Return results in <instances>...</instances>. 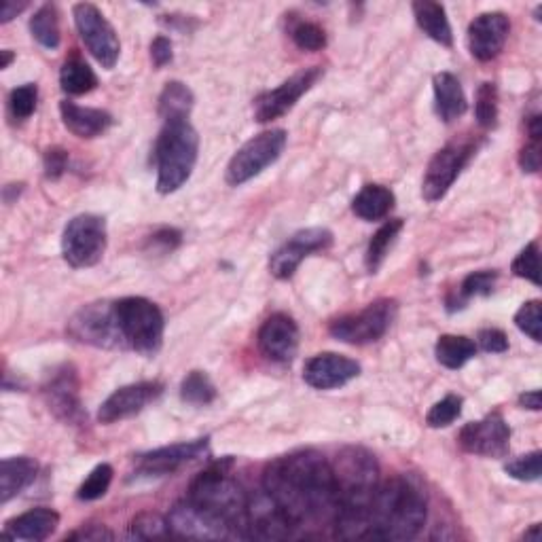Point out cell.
<instances>
[{
  "label": "cell",
  "mask_w": 542,
  "mask_h": 542,
  "mask_svg": "<svg viewBox=\"0 0 542 542\" xmlns=\"http://www.w3.org/2000/svg\"><path fill=\"white\" fill-rule=\"evenodd\" d=\"M263 490L293 521L295 530L327 526L337 513V485L333 464L314 449L293 451L269 462L263 473Z\"/></svg>",
  "instance_id": "obj_1"
},
{
  "label": "cell",
  "mask_w": 542,
  "mask_h": 542,
  "mask_svg": "<svg viewBox=\"0 0 542 542\" xmlns=\"http://www.w3.org/2000/svg\"><path fill=\"white\" fill-rule=\"evenodd\" d=\"M337 485L335 536L343 540L369 538V517L379 487V464L371 451L346 447L333 464Z\"/></svg>",
  "instance_id": "obj_2"
},
{
  "label": "cell",
  "mask_w": 542,
  "mask_h": 542,
  "mask_svg": "<svg viewBox=\"0 0 542 542\" xmlns=\"http://www.w3.org/2000/svg\"><path fill=\"white\" fill-rule=\"evenodd\" d=\"M428 517L424 494L411 481L392 477L379 483L369 517V538L411 540L422 532Z\"/></svg>",
  "instance_id": "obj_3"
},
{
  "label": "cell",
  "mask_w": 542,
  "mask_h": 542,
  "mask_svg": "<svg viewBox=\"0 0 542 542\" xmlns=\"http://www.w3.org/2000/svg\"><path fill=\"white\" fill-rule=\"evenodd\" d=\"M231 464L233 460L225 458L202 471L191 481L187 498L214 519H219L233 536L246 538L248 496L240 483L229 475Z\"/></svg>",
  "instance_id": "obj_4"
},
{
  "label": "cell",
  "mask_w": 542,
  "mask_h": 542,
  "mask_svg": "<svg viewBox=\"0 0 542 542\" xmlns=\"http://www.w3.org/2000/svg\"><path fill=\"white\" fill-rule=\"evenodd\" d=\"M197 153H200V136H197L189 119L168 121L164 125L153 151L157 191L161 195H170L187 183L195 170Z\"/></svg>",
  "instance_id": "obj_5"
},
{
  "label": "cell",
  "mask_w": 542,
  "mask_h": 542,
  "mask_svg": "<svg viewBox=\"0 0 542 542\" xmlns=\"http://www.w3.org/2000/svg\"><path fill=\"white\" fill-rule=\"evenodd\" d=\"M115 318L125 348L142 356H155L161 350L166 318L157 303L144 297H123L115 301Z\"/></svg>",
  "instance_id": "obj_6"
},
{
  "label": "cell",
  "mask_w": 542,
  "mask_h": 542,
  "mask_svg": "<svg viewBox=\"0 0 542 542\" xmlns=\"http://www.w3.org/2000/svg\"><path fill=\"white\" fill-rule=\"evenodd\" d=\"M106 221L98 214H79L62 233V257L75 269L94 267L106 252Z\"/></svg>",
  "instance_id": "obj_7"
},
{
  "label": "cell",
  "mask_w": 542,
  "mask_h": 542,
  "mask_svg": "<svg viewBox=\"0 0 542 542\" xmlns=\"http://www.w3.org/2000/svg\"><path fill=\"white\" fill-rule=\"evenodd\" d=\"M286 138L288 136L284 130H267L242 144L227 166V185L240 187L259 176L271 164H276L286 149Z\"/></svg>",
  "instance_id": "obj_8"
},
{
  "label": "cell",
  "mask_w": 542,
  "mask_h": 542,
  "mask_svg": "<svg viewBox=\"0 0 542 542\" xmlns=\"http://www.w3.org/2000/svg\"><path fill=\"white\" fill-rule=\"evenodd\" d=\"M396 318V301L394 299H377L369 303L365 310L356 314L341 316L331 322L329 333L350 346H367L382 339Z\"/></svg>",
  "instance_id": "obj_9"
},
{
  "label": "cell",
  "mask_w": 542,
  "mask_h": 542,
  "mask_svg": "<svg viewBox=\"0 0 542 542\" xmlns=\"http://www.w3.org/2000/svg\"><path fill=\"white\" fill-rule=\"evenodd\" d=\"M68 335L87 346L117 350L125 348L119 324L115 318V301H96L83 305L81 310L68 320Z\"/></svg>",
  "instance_id": "obj_10"
},
{
  "label": "cell",
  "mask_w": 542,
  "mask_h": 542,
  "mask_svg": "<svg viewBox=\"0 0 542 542\" xmlns=\"http://www.w3.org/2000/svg\"><path fill=\"white\" fill-rule=\"evenodd\" d=\"M72 15H75V24L87 51L92 53L102 68L113 70L119 60L121 43L111 22L92 3L75 5L72 7Z\"/></svg>",
  "instance_id": "obj_11"
},
{
  "label": "cell",
  "mask_w": 542,
  "mask_h": 542,
  "mask_svg": "<svg viewBox=\"0 0 542 542\" xmlns=\"http://www.w3.org/2000/svg\"><path fill=\"white\" fill-rule=\"evenodd\" d=\"M477 147L473 142H451L447 147L435 153L430 159L428 170L422 180V195L424 200L435 204L441 202L443 197L454 187L456 178L468 166V161L475 155Z\"/></svg>",
  "instance_id": "obj_12"
},
{
  "label": "cell",
  "mask_w": 542,
  "mask_h": 542,
  "mask_svg": "<svg viewBox=\"0 0 542 542\" xmlns=\"http://www.w3.org/2000/svg\"><path fill=\"white\" fill-rule=\"evenodd\" d=\"M333 233L324 227H310L293 233L274 255L269 257V271L276 280H291L303 259L314 252L331 248Z\"/></svg>",
  "instance_id": "obj_13"
},
{
  "label": "cell",
  "mask_w": 542,
  "mask_h": 542,
  "mask_svg": "<svg viewBox=\"0 0 542 542\" xmlns=\"http://www.w3.org/2000/svg\"><path fill=\"white\" fill-rule=\"evenodd\" d=\"M466 454L483 458H504L511 449V428L500 411L487 413L483 420L466 424L458 437Z\"/></svg>",
  "instance_id": "obj_14"
},
{
  "label": "cell",
  "mask_w": 542,
  "mask_h": 542,
  "mask_svg": "<svg viewBox=\"0 0 542 542\" xmlns=\"http://www.w3.org/2000/svg\"><path fill=\"white\" fill-rule=\"evenodd\" d=\"M320 77H322L320 66L305 68L299 70L291 79H286L280 87L259 94L255 100V119L259 123H269L284 117L299 102L303 94L310 92Z\"/></svg>",
  "instance_id": "obj_15"
},
{
  "label": "cell",
  "mask_w": 542,
  "mask_h": 542,
  "mask_svg": "<svg viewBox=\"0 0 542 542\" xmlns=\"http://www.w3.org/2000/svg\"><path fill=\"white\" fill-rule=\"evenodd\" d=\"M208 451H210L208 437L157 447L153 451H147V454L138 456L136 473L138 477H166L176 473L180 466L202 460L204 456H208Z\"/></svg>",
  "instance_id": "obj_16"
},
{
  "label": "cell",
  "mask_w": 542,
  "mask_h": 542,
  "mask_svg": "<svg viewBox=\"0 0 542 542\" xmlns=\"http://www.w3.org/2000/svg\"><path fill=\"white\" fill-rule=\"evenodd\" d=\"M43 396L49 411L58 420L66 424L83 422V405H81V384L77 369L72 365H62L53 371L43 386Z\"/></svg>",
  "instance_id": "obj_17"
},
{
  "label": "cell",
  "mask_w": 542,
  "mask_h": 542,
  "mask_svg": "<svg viewBox=\"0 0 542 542\" xmlns=\"http://www.w3.org/2000/svg\"><path fill=\"white\" fill-rule=\"evenodd\" d=\"M295 534L293 521L278 507V502L265 490L248 496L246 509V538L284 540Z\"/></svg>",
  "instance_id": "obj_18"
},
{
  "label": "cell",
  "mask_w": 542,
  "mask_h": 542,
  "mask_svg": "<svg viewBox=\"0 0 542 542\" xmlns=\"http://www.w3.org/2000/svg\"><path fill=\"white\" fill-rule=\"evenodd\" d=\"M164 394L161 382H138L115 390L98 409L100 424H115L128 420L155 403Z\"/></svg>",
  "instance_id": "obj_19"
},
{
  "label": "cell",
  "mask_w": 542,
  "mask_h": 542,
  "mask_svg": "<svg viewBox=\"0 0 542 542\" xmlns=\"http://www.w3.org/2000/svg\"><path fill=\"white\" fill-rule=\"evenodd\" d=\"M509 32L511 22L502 11L481 13L475 17L471 26H468V49H471L473 58L479 62L496 60L504 45H507Z\"/></svg>",
  "instance_id": "obj_20"
},
{
  "label": "cell",
  "mask_w": 542,
  "mask_h": 542,
  "mask_svg": "<svg viewBox=\"0 0 542 542\" xmlns=\"http://www.w3.org/2000/svg\"><path fill=\"white\" fill-rule=\"evenodd\" d=\"M360 375V365L354 358L335 354V352H322L312 356L303 365V379L307 386L314 390H335L350 384L352 379Z\"/></svg>",
  "instance_id": "obj_21"
},
{
  "label": "cell",
  "mask_w": 542,
  "mask_h": 542,
  "mask_svg": "<svg viewBox=\"0 0 542 542\" xmlns=\"http://www.w3.org/2000/svg\"><path fill=\"white\" fill-rule=\"evenodd\" d=\"M259 350L265 358L274 360V363L286 365L297 356L299 350V327L297 322L284 314H271L259 329L257 335Z\"/></svg>",
  "instance_id": "obj_22"
},
{
  "label": "cell",
  "mask_w": 542,
  "mask_h": 542,
  "mask_svg": "<svg viewBox=\"0 0 542 542\" xmlns=\"http://www.w3.org/2000/svg\"><path fill=\"white\" fill-rule=\"evenodd\" d=\"M170 532L180 538H200V540H219L233 536L231 530L219 519L208 515L204 509L197 507L189 498L174 504L168 515Z\"/></svg>",
  "instance_id": "obj_23"
},
{
  "label": "cell",
  "mask_w": 542,
  "mask_h": 542,
  "mask_svg": "<svg viewBox=\"0 0 542 542\" xmlns=\"http://www.w3.org/2000/svg\"><path fill=\"white\" fill-rule=\"evenodd\" d=\"M60 113L62 121L66 125V130L75 134L77 138H98L104 132L113 128V115L108 111H102V108H89V106H79L70 100L60 102Z\"/></svg>",
  "instance_id": "obj_24"
},
{
  "label": "cell",
  "mask_w": 542,
  "mask_h": 542,
  "mask_svg": "<svg viewBox=\"0 0 542 542\" xmlns=\"http://www.w3.org/2000/svg\"><path fill=\"white\" fill-rule=\"evenodd\" d=\"M60 526V515L51 509H32L24 515L9 519L3 528V536L11 540L41 542L47 540Z\"/></svg>",
  "instance_id": "obj_25"
},
{
  "label": "cell",
  "mask_w": 542,
  "mask_h": 542,
  "mask_svg": "<svg viewBox=\"0 0 542 542\" xmlns=\"http://www.w3.org/2000/svg\"><path fill=\"white\" fill-rule=\"evenodd\" d=\"M39 475V464L28 456L5 458L0 464V502L7 504Z\"/></svg>",
  "instance_id": "obj_26"
},
{
  "label": "cell",
  "mask_w": 542,
  "mask_h": 542,
  "mask_svg": "<svg viewBox=\"0 0 542 542\" xmlns=\"http://www.w3.org/2000/svg\"><path fill=\"white\" fill-rule=\"evenodd\" d=\"M432 87H435L437 115L445 123L456 121L466 113L468 102L456 75H451V72H439V75H435V81H432Z\"/></svg>",
  "instance_id": "obj_27"
},
{
  "label": "cell",
  "mask_w": 542,
  "mask_h": 542,
  "mask_svg": "<svg viewBox=\"0 0 542 542\" xmlns=\"http://www.w3.org/2000/svg\"><path fill=\"white\" fill-rule=\"evenodd\" d=\"M396 197L384 185H365L352 200V212L363 221H382L394 208Z\"/></svg>",
  "instance_id": "obj_28"
},
{
  "label": "cell",
  "mask_w": 542,
  "mask_h": 542,
  "mask_svg": "<svg viewBox=\"0 0 542 542\" xmlns=\"http://www.w3.org/2000/svg\"><path fill=\"white\" fill-rule=\"evenodd\" d=\"M411 9L415 15V22H418V26L432 41L443 47L454 45V32H451L443 5L430 3V0H420V3H413Z\"/></svg>",
  "instance_id": "obj_29"
},
{
  "label": "cell",
  "mask_w": 542,
  "mask_h": 542,
  "mask_svg": "<svg viewBox=\"0 0 542 542\" xmlns=\"http://www.w3.org/2000/svg\"><path fill=\"white\" fill-rule=\"evenodd\" d=\"M193 104H195V96H193L191 89L180 81H170V83H166L164 92H161V96H159L157 111H159V117L164 119L166 123L168 121H185V119H189V115L193 111Z\"/></svg>",
  "instance_id": "obj_30"
},
{
  "label": "cell",
  "mask_w": 542,
  "mask_h": 542,
  "mask_svg": "<svg viewBox=\"0 0 542 542\" xmlns=\"http://www.w3.org/2000/svg\"><path fill=\"white\" fill-rule=\"evenodd\" d=\"M496 280H498V271L494 269H483V271H473V274H468L462 280L458 293L447 299V310L456 312L466 307V303L475 297H490L494 293Z\"/></svg>",
  "instance_id": "obj_31"
},
{
  "label": "cell",
  "mask_w": 542,
  "mask_h": 542,
  "mask_svg": "<svg viewBox=\"0 0 542 542\" xmlns=\"http://www.w3.org/2000/svg\"><path fill=\"white\" fill-rule=\"evenodd\" d=\"M477 350V343L464 335H441L435 346V356L445 369L458 371L477 356Z\"/></svg>",
  "instance_id": "obj_32"
},
{
  "label": "cell",
  "mask_w": 542,
  "mask_h": 542,
  "mask_svg": "<svg viewBox=\"0 0 542 542\" xmlns=\"http://www.w3.org/2000/svg\"><path fill=\"white\" fill-rule=\"evenodd\" d=\"M60 85L68 96H83L98 87V77L85 60L72 56L60 70Z\"/></svg>",
  "instance_id": "obj_33"
},
{
  "label": "cell",
  "mask_w": 542,
  "mask_h": 542,
  "mask_svg": "<svg viewBox=\"0 0 542 542\" xmlns=\"http://www.w3.org/2000/svg\"><path fill=\"white\" fill-rule=\"evenodd\" d=\"M401 231H403V221L401 219L388 221L375 231V236L371 238L369 248H367V255H365V265L369 269V274H377V269L382 267V263L386 261L388 250L396 242V238H399Z\"/></svg>",
  "instance_id": "obj_34"
},
{
  "label": "cell",
  "mask_w": 542,
  "mask_h": 542,
  "mask_svg": "<svg viewBox=\"0 0 542 542\" xmlns=\"http://www.w3.org/2000/svg\"><path fill=\"white\" fill-rule=\"evenodd\" d=\"M30 32L36 43L45 49H56L60 45V13L56 5H43L32 15Z\"/></svg>",
  "instance_id": "obj_35"
},
{
  "label": "cell",
  "mask_w": 542,
  "mask_h": 542,
  "mask_svg": "<svg viewBox=\"0 0 542 542\" xmlns=\"http://www.w3.org/2000/svg\"><path fill=\"white\" fill-rule=\"evenodd\" d=\"M180 399L193 407H206L216 399V386L204 371H191L180 384Z\"/></svg>",
  "instance_id": "obj_36"
},
{
  "label": "cell",
  "mask_w": 542,
  "mask_h": 542,
  "mask_svg": "<svg viewBox=\"0 0 542 542\" xmlns=\"http://www.w3.org/2000/svg\"><path fill=\"white\" fill-rule=\"evenodd\" d=\"M475 117L483 130H494L498 125V87H496V83L485 81L477 89Z\"/></svg>",
  "instance_id": "obj_37"
},
{
  "label": "cell",
  "mask_w": 542,
  "mask_h": 542,
  "mask_svg": "<svg viewBox=\"0 0 542 542\" xmlns=\"http://www.w3.org/2000/svg\"><path fill=\"white\" fill-rule=\"evenodd\" d=\"M170 534L172 532L168 526V519H164L159 513H153V511H144L136 515L130 523V538H136V540L166 538Z\"/></svg>",
  "instance_id": "obj_38"
},
{
  "label": "cell",
  "mask_w": 542,
  "mask_h": 542,
  "mask_svg": "<svg viewBox=\"0 0 542 542\" xmlns=\"http://www.w3.org/2000/svg\"><path fill=\"white\" fill-rule=\"evenodd\" d=\"M113 475H115V471H113L111 464H98L94 471L89 473V477L81 483L77 498L83 502H94V500L102 498L113 483Z\"/></svg>",
  "instance_id": "obj_39"
},
{
  "label": "cell",
  "mask_w": 542,
  "mask_h": 542,
  "mask_svg": "<svg viewBox=\"0 0 542 542\" xmlns=\"http://www.w3.org/2000/svg\"><path fill=\"white\" fill-rule=\"evenodd\" d=\"M462 396L458 394H447L445 399H441L439 403H435L430 407L428 415H426V424L430 428H447L454 424L460 415H462Z\"/></svg>",
  "instance_id": "obj_40"
},
{
  "label": "cell",
  "mask_w": 542,
  "mask_h": 542,
  "mask_svg": "<svg viewBox=\"0 0 542 542\" xmlns=\"http://www.w3.org/2000/svg\"><path fill=\"white\" fill-rule=\"evenodd\" d=\"M36 102H39V87L34 83L15 87L9 94V113L17 121H26L36 111Z\"/></svg>",
  "instance_id": "obj_41"
},
{
  "label": "cell",
  "mask_w": 542,
  "mask_h": 542,
  "mask_svg": "<svg viewBox=\"0 0 542 542\" xmlns=\"http://www.w3.org/2000/svg\"><path fill=\"white\" fill-rule=\"evenodd\" d=\"M513 274L517 278H523L532 282L534 286H540L542 280H540V248H538V242H530L526 248H523L517 259L513 261Z\"/></svg>",
  "instance_id": "obj_42"
},
{
  "label": "cell",
  "mask_w": 542,
  "mask_h": 542,
  "mask_svg": "<svg viewBox=\"0 0 542 542\" xmlns=\"http://www.w3.org/2000/svg\"><path fill=\"white\" fill-rule=\"evenodd\" d=\"M515 324L521 333H526L532 341H542V303L538 299H532L519 307L515 314Z\"/></svg>",
  "instance_id": "obj_43"
},
{
  "label": "cell",
  "mask_w": 542,
  "mask_h": 542,
  "mask_svg": "<svg viewBox=\"0 0 542 542\" xmlns=\"http://www.w3.org/2000/svg\"><path fill=\"white\" fill-rule=\"evenodd\" d=\"M291 39L303 51H320L327 47V32L314 22H297L291 28Z\"/></svg>",
  "instance_id": "obj_44"
},
{
  "label": "cell",
  "mask_w": 542,
  "mask_h": 542,
  "mask_svg": "<svg viewBox=\"0 0 542 542\" xmlns=\"http://www.w3.org/2000/svg\"><path fill=\"white\" fill-rule=\"evenodd\" d=\"M540 460H542L540 451H532V454L519 456L517 460L509 462L507 466H504V471H507V475L517 481H526V483L540 481V475H542Z\"/></svg>",
  "instance_id": "obj_45"
},
{
  "label": "cell",
  "mask_w": 542,
  "mask_h": 542,
  "mask_svg": "<svg viewBox=\"0 0 542 542\" xmlns=\"http://www.w3.org/2000/svg\"><path fill=\"white\" fill-rule=\"evenodd\" d=\"M477 343L487 354H504L509 350V337L500 329H481L477 335Z\"/></svg>",
  "instance_id": "obj_46"
},
{
  "label": "cell",
  "mask_w": 542,
  "mask_h": 542,
  "mask_svg": "<svg viewBox=\"0 0 542 542\" xmlns=\"http://www.w3.org/2000/svg\"><path fill=\"white\" fill-rule=\"evenodd\" d=\"M45 176L49 180H58L68 170V153L62 147H51L45 151L43 157Z\"/></svg>",
  "instance_id": "obj_47"
},
{
  "label": "cell",
  "mask_w": 542,
  "mask_h": 542,
  "mask_svg": "<svg viewBox=\"0 0 542 542\" xmlns=\"http://www.w3.org/2000/svg\"><path fill=\"white\" fill-rule=\"evenodd\" d=\"M540 140H530L526 147L521 149L519 153V166L523 172L528 174H536L540 170Z\"/></svg>",
  "instance_id": "obj_48"
},
{
  "label": "cell",
  "mask_w": 542,
  "mask_h": 542,
  "mask_svg": "<svg viewBox=\"0 0 542 542\" xmlns=\"http://www.w3.org/2000/svg\"><path fill=\"white\" fill-rule=\"evenodd\" d=\"M113 538H115V534L106 526H102V523H87V526H83L81 530L66 536V540H85V542H89V540L100 542V540H113Z\"/></svg>",
  "instance_id": "obj_49"
},
{
  "label": "cell",
  "mask_w": 542,
  "mask_h": 542,
  "mask_svg": "<svg viewBox=\"0 0 542 542\" xmlns=\"http://www.w3.org/2000/svg\"><path fill=\"white\" fill-rule=\"evenodd\" d=\"M174 53H172V41L168 36H157V39L151 43V60L157 68H164L172 62Z\"/></svg>",
  "instance_id": "obj_50"
},
{
  "label": "cell",
  "mask_w": 542,
  "mask_h": 542,
  "mask_svg": "<svg viewBox=\"0 0 542 542\" xmlns=\"http://www.w3.org/2000/svg\"><path fill=\"white\" fill-rule=\"evenodd\" d=\"M180 240H183V236H180V231H176L172 227L159 229L157 233H153V236H151V244L157 246V248H161L164 252L174 250L180 244Z\"/></svg>",
  "instance_id": "obj_51"
},
{
  "label": "cell",
  "mask_w": 542,
  "mask_h": 542,
  "mask_svg": "<svg viewBox=\"0 0 542 542\" xmlns=\"http://www.w3.org/2000/svg\"><path fill=\"white\" fill-rule=\"evenodd\" d=\"M24 9H28V3H15V0H5L3 9H0V22L9 24L13 17L20 15Z\"/></svg>",
  "instance_id": "obj_52"
},
{
  "label": "cell",
  "mask_w": 542,
  "mask_h": 542,
  "mask_svg": "<svg viewBox=\"0 0 542 542\" xmlns=\"http://www.w3.org/2000/svg\"><path fill=\"white\" fill-rule=\"evenodd\" d=\"M519 405L523 409L530 411H540V390H532V392H523L519 396Z\"/></svg>",
  "instance_id": "obj_53"
},
{
  "label": "cell",
  "mask_w": 542,
  "mask_h": 542,
  "mask_svg": "<svg viewBox=\"0 0 542 542\" xmlns=\"http://www.w3.org/2000/svg\"><path fill=\"white\" fill-rule=\"evenodd\" d=\"M0 56H3V60H0V68H9V64L15 60V53L13 51H9V49H5V51H0Z\"/></svg>",
  "instance_id": "obj_54"
},
{
  "label": "cell",
  "mask_w": 542,
  "mask_h": 542,
  "mask_svg": "<svg viewBox=\"0 0 542 542\" xmlns=\"http://www.w3.org/2000/svg\"><path fill=\"white\" fill-rule=\"evenodd\" d=\"M523 540H540V526H538V523H534L530 532L523 534Z\"/></svg>",
  "instance_id": "obj_55"
}]
</instances>
